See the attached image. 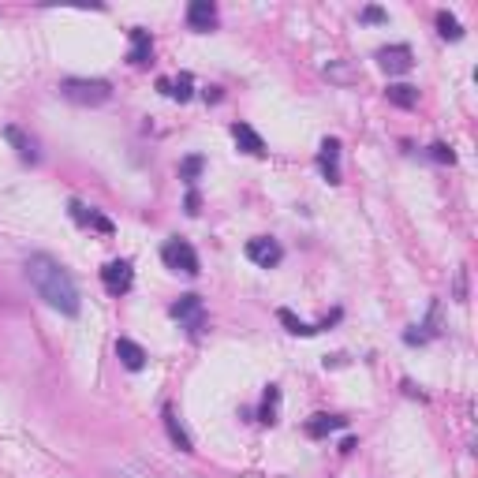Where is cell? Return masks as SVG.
Returning <instances> with one entry per match:
<instances>
[{
	"label": "cell",
	"mask_w": 478,
	"mask_h": 478,
	"mask_svg": "<svg viewBox=\"0 0 478 478\" xmlns=\"http://www.w3.org/2000/svg\"><path fill=\"white\" fill-rule=\"evenodd\" d=\"M27 280L38 291V299H45V307L60 310L64 318H75L82 310L79 288H75L71 273L64 269L52 254H30L27 258Z\"/></svg>",
	"instance_id": "obj_1"
},
{
	"label": "cell",
	"mask_w": 478,
	"mask_h": 478,
	"mask_svg": "<svg viewBox=\"0 0 478 478\" xmlns=\"http://www.w3.org/2000/svg\"><path fill=\"white\" fill-rule=\"evenodd\" d=\"M57 90H60L64 101L82 105V108H97V105H105L108 97H113V86H108L105 79H64Z\"/></svg>",
	"instance_id": "obj_2"
},
{
	"label": "cell",
	"mask_w": 478,
	"mask_h": 478,
	"mask_svg": "<svg viewBox=\"0 0 478 478\" xmlns=\"http://www.w3.org/2000/svg\"><path fill=\"white\" fill-rule=\"evenodd\" d=\"M168 314L176 318L183 329H187L191 336H198L202 329H205V303L194 296V291H187V296H180L176 303L168 307Z\"/></svg>",
	"instance_id": "obj_3"
},
{
	"label": "cell",
	"mask_w": 478,
	"mask_h": 478,
	"mask_svg": "<svg viewBox=\"0 0 478 478\" xmlns=\"http://www.w3.org/2000/svg\"><path fill=\"white\" fill-rule=\"evenodd\" d=\"M161 258H165L168 269H176V273H187V277H198V251L187 243V239H168L165 247H161Z\"/></svg>",
	"instance_id": "obj_4"
},
{
	"label": "cell",
	"mask_w": 478,
	"mask_h": 478,
	"mask_svg": "<svg viewBox=\"0 0 478 478\" xmlns=\"http://www.w3.org/2000/svg\"><path fill=\"white\" fill-rule=\"evenodd\" d=\"M243 254L251 258L254 266H262V269H273V266L284 262V247H280L277 239H269V236H254V239H247Z\"/></svg>",
	"instance_id": "obj_5"
},
{
	"label": "cell",
	"mask_w": 478,
	"mask_h": 478,
	"mask_svg": "<svg viewBox=\"0 0 478 478\" xmlns=\"http://www.w3.org/2000/svg\"><path fill=\"white\" fill-rule=\"evenodd\" d=\"M101 280H105V288L113 291V296H124V291H131V284H135V269H131L127 258H116V262H108L101 269Z\"/></svg>",
	"instance_id": "obj_6"
},
{
	"label": "cell",
	"mask_w": 478,
	"mask_h": 478,
	"mask_svg": "<svg viewBox=\"0 0 478 478\" xmlns=\"http://www.w3.org/2000/svg\"><path fill=\"white\" fill-rule=\"evenodd\" d=\"M377 64L389 75H407L415 68V52H411V45H385V49H377Z\"/></svg>",
	"instance_id": "obj_7"
},
{
	"label": "cell",
	"mask_w": 478,
	"mask_h": 478,
	"mask_svg": "<svg viewBox=\"0 0 478 478\" xmlns=\"http://www.w3.org/2000/svg\"><path fill=\"white\" fill-rule=\"evenodd\" d=\"M318 168L329 183H340V138H321V150H318Z\"/></svg>",
	"instance_id": "obj_8"
},
{
	"label": "cell",
	"mask_w": 478,
	"mask_h": 478,
	"mask_svg": "<svg viewBox=\"0 0 478 478\" xmlns=\"http://www.w3.org/2000/svg\"><path fill=\"white\" fill-rule=\"evenodd\" d=\"M187 27L198 30V34H205V30L217 27V4H213V0H194V4L187 8Z\"/></svg>",
	"instance_id": "obj_9"
},
{
	"label": "cell",
	"mask_w": 478,
	"mask_h": 478,
	"mask_svg": "<svg viewBox=\"0 0 478 478\" xmlns=\"http://www.w3.org/2000/svg\"><path fill=\"white\" fill-rule=\"evenodd\" d=\"M127 60H131L135 68H146V64L154 60V38H150V30L131 27V52H127Z\"/></svg>",
	"instance_id": "obj_10"
},
{
	"label": "cell",
	"mask_w": 478,
	"mask_h": 478,
	"mask_svg": "<svg viewBox=\"0 0 478 478\" xmlns=\"http://www.w3.org/2000/svg\"><path fill=\"white\" fill-rule=\"evenodd\" d=\"M232 138H236V146L243 150V154L266 157V143H262V135H258L251 124H232Z\"/></svg>",
	"instance_id": "obj_11"
},
{
	"label": "cell",
	"mask_w": 478,
	"mask_h": 478,
	"mask_svg": "<svg viewBox=\"0 0 478 478\" xmlns=\"http://www.w3.org/2000/svg\"><path fill=\"white\" fill-rule=\"evenodd\" d=\"M4 138L15 146V154H19V157L30 161V165H34V161L41 157V154H38V143H34V138H30V135L23 131V127H15V124H12V127H4Z\"/></svg>",
	"instance_id": "obj_12"
},
{
	"label": "cell",
	"mask_w": 478,
	"mask_h": 478,
	"mask_svg": "<svg viewBox=\"0 0 478 478\" xmlns=\"http://www.w3.org/2000/svg\"><path fill=\"white\" fill-rule=\"evenodd\" d=\"M157 90H165L168 97H176V101H191L194 79H191V71H180L176 79H157Z\"/></svg>",
	"instance_id": "obj_13"
},
{
	"label": "cell",
	"mask_w": 478,
	"mask_h": 478,
	"mask_svg": "<svg viewBox=\"0 0 478 478\" xmlns=\"http://www.w3.org/2000/svg\"><path fill=\"white\" fill-rule=\"evenodd\" d=\"M116 355H120V363H124L127 370H143V366H146V352H143V344L127 340V336H120V340H116Z\"/></svg>",
	"instance_id": "obj_14"
},
{
	"label": "cell",
	"mask_w": 478,
	"mask_h": 478,
	"mask_svg": "<svg viewBox=\"0 0 478 478\" xmlns=\"http://www.w3.org/2000/svg\"><path fill=\"white\" fill-rule=\"evenodd\" d=\"M344 426H347V419L340 415H314L307 422V437H329L333 430H344Z\"/></svg>",
	"instance_id": "obj_15"
},
{
	"label": "cell",
	"mask_w": 478,
	"mask_h": 478,
	"mask_svg": "<svg viewBox=\"0 0 478 478\" xmlns=\"http://www.w3.org/2000/svg\"><path fill=\"white\" fill-rule=\"evenodd\" d=\"M165 430H168V437H172V444H176L180 452H194V444H191V437H187V430L180 426V419H176V411L172 407H165Z\"/></svg>",
	"instance_id": "obj_16"
},
{
	"label": "cell",
	"mask_w": 478,
	"mask_h": 478,
	"mask_svg": "<svg viewBox=\"0 0 478 478\" xmlns=\"http://www.w3.org/2000/svg\"><path fill=\"white\" fill-rule=\"evenodd\" d=\"M325 79L336 82V86H355L358 82V71L347 60H333V64H325Z\"/></svg>",
	"instance_id": "obj_17"
},
{
	"label": "cell",
	"mask_w": 478,
	"mask_h": 478,
	"mask_svg": "<svg viewBox=\"0 0 478 478\" xmlns=\"http://www.w3.org/2000/svg\"><path fill=\"white\" fill-rule=\"evenodd\" d=\"M385 97L393 105H400V108H415L419 105V90H415V86H407V82H393L385 90Z\"/></svg>",
	"instance_id": "obj_18"
},
{
	"label": "cell",
	"mask_w": 478,
	"mask_h": 478,
	"mask_svg": "<svg viewBox=\"0 0 478 478\" xmlns=\"http://www.w3.org/2000/svg\"><path fill=\"white\" fill-rule=\"evenodd\" d=\"M277 404H280V389L269 385L266 400H262V411H258V422H262V426H273V422H277Z\"/></svg>",
	"instance_id": "obj_19"
},
{
	"label": "cell",
	"mask_w": 478,
	"mask_h": 478,
	"mask_svg": "<svg viewBox=\"0 0 478 478\" xmlns=\"http://www.w3.org/2000/svg\"><path fill=\"white\" fill-rule=\"evenodd\" d=\"M437 34H441L444 41H460V38H463L460 19H456L452 12H437Z\"/></svg>",
	"instance_id": "obj_20"
},
{
	"label": "cell",
	"mask_w": 478,
	"mask_h": 478,
	"mask_svg": "<svg viewBox=\"0 0 478 478\" xmlns=\"http://www.w3.org/2000/svg\"><path fill=\"white\" fill-rule=\"evenodd\" d=\"M277 318H280V325H288V333H296V336H314V333H321L318 325H307V321H299L291 310H277Z\"/></svg>",
	"instance_id": "obj_21"
},
{
	"label": "cell",
	"mask_w": 478,
	"mask_h": 478,
	"mask_svg": "<svg viewBox=\"0 0 478 478\" xmlns=\"http://www.w3.org/2000/svg\"><path fill=\"white\" fill-rule=\"evenodd\" d=\"M202 168H205V161H202L198 154H194V157H183V161H180V180L194 183V180L202 176Z\"/></svg>",
	"instance_id": "obj_22"
},
{
	"label": "cell",
	"mask_w": 478,
	"mask_h": 478,
	"mask_svg": "<svg viewBox=\"0 0 478 478\" xmlns=\"http://www.w3.org/2000/svg\"><path fill=\"white\" fill-rule=\"evenodd\" d=\"M430 157L437 161V165H456V154H452V146H444V143H433V146H430Z\"/></svg>",
	"instance_id": "obj_23"
},
{
	"label": "cell",
	"mask_w": 478,
	"mask_h": 478,
	"mask_svg": "<svg viewBox=\"0 0 478 478\" xmlns=\"http://www.w3.org/2000/svg\"><path fill=\"white\" fill-rule=\"evenodd\" d=\"M358 23H389V12H385V8H377V4H370V8L358 12Z\"/></svg>",
	"instance_id": "obj_24"
},
{
	"label": "cell",
	"mask_w": 478,
	"mask_h": 478,
	"mask_svg": "<svg viewBox=\"0 0 478 478\" xmlns=\"http://www.w3.org/2000/svg\"><path fill=\"white\" fill-rule=\"evenodd\" d=\"M68 210H71V217H75V224H90V217H94V210H86V205L75 202V198H71Z\"/></svg>",
	"instance_id": "obj_25"
},
{
	"label": "cell",
	"mask_w": 478,
	"mask_h": 478,
	"mask_svg": "<svg viewBox=\"0 0 478 478\" xmlns=\"http://www.w3.org/2000/svg\"><path fill=\"white\" fill-rule=\"evenodd\" d=\"M198 205H202V198H198V191H187V202H183V210H187V217H198L202 210H198Z\"/></svg>",
	"instance_id": "obj_26"
},
{
	"label": "cell",
	"mask_w": 478,
	"mask_h": 478,
	"mask_svg": "<svg viewBox=\"0 0 478 478\" xmlns=\"http://www.w3.org/2000/svg\"><path fill=\"white\" fill-rule=\"evenodd\" d=\"M456 303H467V269L456 273Z\"/></svg>",
	"instance_id": "obj_27"
},
{
	"label": "cell",
	"mask_w": 478,
	"mask_h": 478,
	"mask_svg": "<svg viewBox=\"0 0 478 478\" xmlns=\"http://www.w3.org/2000/svg\"><path fill=\"white\" fill-rule=\"evenodd\" d=\"M404 340H407V344H426L430 336L422 333V325H415V329H407V333H404Z\"/></svg>",
	"instance_id": "obj_28"
},
{
	"label": "cell",
	"mask_w": 478,
	"mask_h": 478,
	"mask_svg": "<svg viewBox=\"0 0 478 478\" xmlns=\"http://www.w3.org/2000/svg\"><path fill=\"white\" fill-rule=\"evenodd\" d=\"M202 97H205V105H217L224 94H221V86H205V94H202Z\"/></svg>",
	"instance_id": "obj_29"
},
{
	"label": "cell",
	"mask_w": 478,
	"mask_h": 478,
	"mask_svg": "<svg viewBox=\"0 0 478 478\" xmlns=\"http://www.w3.org/2000/svg\"><path fill=\"white\" fill-rule=\"evenodd\" d=\"M340 452L347 456V452H355V437H344V444H340Z\"/></svg>",
	"instance_id": "obj_30"
}]
</instances>
